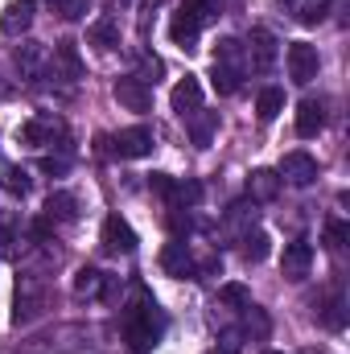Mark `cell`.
I'll return each instance as SVG.
<instances>
[{"label": "cell", "mask_w": 350, "mask_h": 354, "mask_svg": "<svg viewBox=\"0 0 350 354\" xmlns=\"http://www.w3.org/2000/svg\"><path fill=\"white\" fill-rule=\"evenodd\" d=\"M128 342L136 346V351H153L157 346V338H161V313H157V305L149 301V297H140V305L136 309H128Z\"/></svg>", "instance_id": "obj_1"}, {"label": "cell", "mask_w": 350, "mask_h": 354, "mask_svg": "<svg viewBox=\"0 0 350 354\" xmlns=\"http://www.w3.org/2000/svg\"><path fill=\"white\" fill-rule=\"evenodd\" d=\"M284 62H288V79L293 83H313L317 79V71H322V58H317V46H309V41H293L288 46V54H284Z\"/></svg>", "instance_id": "obj_2"}, {"label": "cell", "mask_w": 350, "mask_h": 354, "mask_svg": "<svg viewBox=\"0 0 350 354\" xmlns=\"http://www.w3.org/2000/svg\"><path fill=\"white\" fill-rule=\"evenodd\" d=\"M99 243H103V252H111V256H132L136 252V231L120 218V214H107L103 218V231H99Z\"/></svg>", "instance_id": "obj_3"}, {"label": "cell", "mask_w": 350, "mask_h": 354, "mask_svg": "<svg viewBox=\"0 0 350 354\" xmlns=\"http://www.w3.org/2000/svg\"><path fill=\"white\" fill-rule=\"evenodd\" d=\"M111 153H116V157H124V161H140V157H149V153H153V128L136 124V128L116 132Z\"/></svg>", "instance_id": "obj_4"}, {"label": "cell", "mask_w": 350, "mask_h": 354, "mask_svg": "<svg viewBox=\"0 0 350 354\" xmlns=\"http://www.w3.org/2000/svg\"><path fill=\"white\" fill-rule=\"evenodd\" d=\"M202 25H206V12H198L194 4H181V8L174 12V21H169V37H174V46L194 50V41H198Z\"/></svg>", "instance_id": "obj_5"}, {"label": "cell", "mask_w": 350, "mask_h": 354, "mask_svg": "<svg viewBox=\"0 0 350 354\" xmlns=\"http://www.w3.org/2000/svg\"><path fill=\"white\" fill-rule=\"evenodd\" d=\"M116 99H120V107H128V111H149V107H153V91H149V83H145L140 75L116 79Z\"/></svg>", "instance_id": "obj_6"}, {"label": "cell", "mask_w": 350, "mask_h": 354, "mask_svg": "<svg viewBox=\"0 0 350 354\" xmlns=\"http://www.w3.org/2000/svg\"><path fill=\"white\" fill-rule=\"evenodd\" d=\"M280 181H293V185H313L317 181V157H309V153H284V161H280Z\"/></svg>", "instance_id": "obj_7"}, {"label": "cell", "mask_w": 350, "mask_h": 354, "mask_svg": "<svg viewBox=\"0 0 350 354\" xmlns=\"http://www.w3.org/2000/svg\"><path fill=\"white\" fill-rule=\"evenodd\" d=\"M309 264H313V248H309L305 239H293V243H284L280 272H284L288 280H305V276H309Z\"/></svg>", "instance_id": "obj_8"}, {"label": "cell", "mask_w": 350, "mask_h": 354, "mask_svg": "<svg viewBox=\"0 0 350 354\" xmlns=\"http://www.w3.org/2000/svg\"><path fill=\"white\" fill-rule=\"evenodd\" d=\"M169 103H174V111L181 115V120H190L198 107H202V83L194 79V75H185L181 83L174 87V95H169Z\"/></svg>", "instance_id": "obj_9"}, {"label": "cell", "mask_w": 350, "mask_h": 354, "mask_svg": "<svg viewBox=\"0 0 350 354\" xmlns=\"http://www.w3.org/2000/svg\"><path fill=\"white\" fill-rule=\"evenodd\" d=\"M248 58H252V71H268L276 62V37L268 29H252L248 37Z\"/></svg>", "instance_id": "obj_10"}, {"label": "cell", "mask_w": 350, "mask_h": 354, "mask_svg": "<svg viewBox=\"0 0 350 354\" xmlns=\"http://www.w3.org/2000/svg\"><path fill=\"white\" fill-rule=\"evenodd\" d=\"M29 25H33V0H12V4L4 8V17H0V29H4L8 37H21Z\"/></svg>", "instance_id": "obj_11"}, {"label": "cell", "mask_w": 350, "mask_h": 354, "mask_svg": "<svg viewBox=\"0 0 350 354\" xmlns=\"http://www.w3.org/2000/svg\"><path fill=\"white\" fill-rule=\"evenodd\" d=\"M326 128V103L322 99H305L297 107V136H317Z\"/></svg>", "instance_id": "obj_12"}, {"label": "cell", "mask_w": 350, "mask_h": 354, "mask_svg": "<svg viewBox=\"0 0 350 354\" xmlns=\"http://www.w3.org/2000/svg\"><path fill=\"white\" fill-rule=\"evenodd\" d=\"M248 194H252V202H272L280 194V174L276 169H256L248 177Z\"/></svg>", "instance_id": "obj_13"}, {"label": "cell", "mask_w": 350, "mask_h": 354, "mask_svg": "<svg viewBox=\"0 0 350 354\" xmlns=\"http://www.w3.org/2000/svg\"><path fill=\"white\" fill-rule=\"evenodd\" d=\"M87 41L95 46V50H111V46H120V25H116L111 17L91 21L87 25Z\"/></svg>", "instance_id": "obj_14"}, {"label": "cell", "mask_w": 350, "mask_h": 354, "mask_svg": "<svg viewBox=\"0 0 350 354\" xmlns=\"http://www.w3.org/2000/svg\"><path fill=\"white\" fill-rule=\"evenodd\" d=\"M161 268L169 272V276H190L194 264H190V252H185V243L174 239V243H165V252H161Z\"/></svg>", "instance_id": "obj_15"}, {"label": "cell", "mask_w": 350, "mask_h": 354, "mask_svg": "<svg viewBox=\"0 0 350 354\" xmlns=\"http://www.w3.org/2000/svg\"><path fill=\"white\" fill-rule=\"evenodd\" d=\"M54 66H62V71H66V79H83L79 46H75V41H58V46H54Z\"/></svg>", "instance_id": "obj_16"}, {"label": "cell", "mask_w": 350, "mask_h": 354, "mask_svg": "<svg viewBox=\"0 0 350 354\" xmlns=\"http://www.w3.org/2000/svg\"><path fill=\"white\" fill-rule=\"evenodd\" d=\"M75 292L79 297H103L107 292V276L99 268H79L75 272Z\"/></svg>", "instance_id": "obj_17"}, {"label": "cell", "mask_w": 350, "mask_h": 354, "mask_svg": "<svg viewBox=\"0 0 350 354\" xmlns=\"http://www.w3.org/2000/svg\"><path fill=\"white\" fill-rule=\"evenodd\" d=\"M280 111H284V91L280 87H264L260 99H256V115L268 124V120H276Z\"/></svg>", "instance_id": "obj_18"}, {"label": "cell", "mask_w": 350, "mask_h": 354, "mask_svg": "<svg viewBox=\"0 0 350 354\" xmlns=\"http://www.w3.org/2000/svg\"><path fill=\"white\" fill-rule=\"evenodd\" d=\"M268 252H272V239H268L264 231H252V235L243 239V260H248V264H260V260H268Z\"/></svg>", "instance_id": "obj_19"}, {"label": "cell", "mask_w": 350, "mask_h": 354, "mask_svg": "<svg viewBox=\"0 0 350 354\" xmlns=\"http://www.w3.org/2000/svg\"><path fill=\"white\" fill-rule=\"evenodd\" d=\"M214 87H219V95H235L239 91V66L214 62Z\"/></svg>", "instance_id": "obj_20"}, {"label": "cell", "mask_w": 350, "mask_h": 354, "mask_svg": "<svg viewBox=\"0 0 350 354\" xmlns=\"http://www.w3.org/2000/svg\"><path fill=\"white\" fill-rule=\"evenodd\" d=\"M75 206H79V202H75L71 194H50V202H46V214H50V218H75V214H79Z\"/></svg>", "instance_id": "obj_21"}, {"label": "cell", "mask_w": 350, "mask_h": 354, "mask_svg": "<svg viewBox=\"0 0 350 354\" xmlns=\"http://www.w3.org/2000/svg\"><path fill=\"white\" fill-rule=\"evenodd\" d=\"M347 239H350V227L342 218H330V223H326V248H330V252H342Z\"/></svg>", "instance_id": "obj_22"}, {"label": "cell", "mask_w": 350, "mask_h": 354, "mask_svg": "<svg viewBox=\"0 0 350 354\" xmlns=\"http://www.w3.org/2000/svg\"><path fill=\"white\" fill-rule=\"evenodd\" d=\"M50 4H54V12H58L62 21H79V17L91 12V0H50Z\"/></svg>", "instance_id": "obj_23"}, {"label": "cell", "mask_w": 350, "mask_h": 354, "mask_svg": "<svg viewBox=\"0 0 350 354\" xmlns=\"http://www.w3.org/2000/svg\"><path fill=\"white\" fill-rule=\"evenodd\" d=\"M174 202L198 206V202H202V185H198V181H174Z\"/></svg>", "instance_id": "obj_24"}, {"label": "cell", "mask_w": 350, "mask_h": 354, "mask_svg": "<svg viewBox=\"0 0 350 354\" xmlns=\"http://www.w3.org/2000/svg\"><path fill=\"white\" fill-rule=\"evenodd\" d=\"M21 140H25V145H46V140H50V124H46V120L21 124Z\"/></svg>", "instance_id": "obj_25"}, {"label": "cell", "mask_w": 350, "mask_h": 354, "mask_svg": "<svg viewBox=\"0 0 350 354\" xmlns=\"http://www.w3.org/2000/svg\"><path fill=\"white\" fill-rule=\"evenodd\" d=\"M219 301H223V305H243V309H248V305H252V292H248L243 284H223V288H219Z\"/></svg>", "instance_id": "obj_26"}, {"label": "cell", "mask_w": 350, "mask_h": 354, "mask_svg": "<svg viewBox=\"0 0 350 354\" xmlns=\"http://www.w3.org/2000/svg\"><path fill=\"white\" fill-rule=\"evenodd\" d=\"M4 189L25 198V194H29V174H25V169H4Z\"/></svg>", "instance_id": "obj_27"}, {"label": "cell", "mask_w": 350, "mask_h": 354, "mask_svg": "<svg viewBox=\"0 0 350 354\" xmlns=\"http://www.w3.org/2000/svg\"><path fill=\"white\" fill-rule=\"evenodd\" d=\"M326 12H330V0H309V4L301 8V21H305V25H317V21H326Z\"/></svg>", "instance_id": "obj_28"}, {"label": "cell", "mask_w": 350, "mask_h": 354, "mask_svg": "<svg viewBox=\"0 0 350 354\" xmlns=\"http://www.w3.org/2000/svg\"><path fill=\"white\" fill-rule=\"evenodd\" d=\"M322 322H326L330 330H342V322H347V313H342V297H334V301L326 305V313H322Z\"/></svg>", "instance_id": "obj_29"}, {"label": "cell", "mask_w": 350, "mask_h": 354, "mask_svg": "<svg viewBox=\"0 0 350 354\" xmlns=\"http://www.w3.org/2000/svg\"><path fill=\"white\" fill-rule=\"evenodd\" d=\"M149 189H153V194H161V198H174V177H169V174H153V177H149Z\"/></svg>", "instance_id": "obj_30"}, {"label": "cell", "mask_w": 350, "mask_h": 354, "mask_svg": "<svg viewBox=\"0 0 350 354\" xmlns=\"http://www.w3.org/2000/svg\"><path fill=\"white\" fill-rule=\"evenodd\" d=\"M165 66H161V58H145V83H157V75H161Z\"/></svg>", "instance_id": "obj_31"}, {"label": "cell", "mask_w": 350, "mask_h": 354, "mask_svg": "<svg viewBox=\"0 0 350 354\" xmlns=\"http://www.w3.org/2000/svg\"><path fill=\"white\" fill-rule=\"evenodd\" d=\"M0 248H12V231L8 227H0Z\"/></svg>", "instance_id": "obj_32"}, {"label": "cell", "mask_w": 350, "mask_h": 354, "mask_svg": "<svg viewBox=\"0 0 350 354\" xmlns=\"http://www.w3.org/2000/svg\"><path fill=\"white\" fill-rule=\"evenodd\" d=\"M4 95H8V87H4V83H0V99H4Z\"/></svg>", "instance_id": "obj_33"}, {"label": "cell", "mask_w": 350, "mask_h": 354, "mask_svg": "<svg viewBox=\"0 0 350 354\" xmlns=\"http://www.w3.org/2000/svg\"><path fill=\"white\" fill-rule=\"evenodd\" d=\"M206 354H227V351H206Z\"/></svg>", "instance_id": "obj_34"}, {"label": "cell", "mask_w": 350, "mask_h": 354, "mask_svg": "<svg viewBox=\"0 0 350 354\" xmlns=\"http://www.w3.org/2000/svg\"><path fill=\"white\" fill-rule=\"evenodd\" d=\"M268 354H284V351H268Z\"/></svg>", "instance_id": "obj_35"}]
</instances>
